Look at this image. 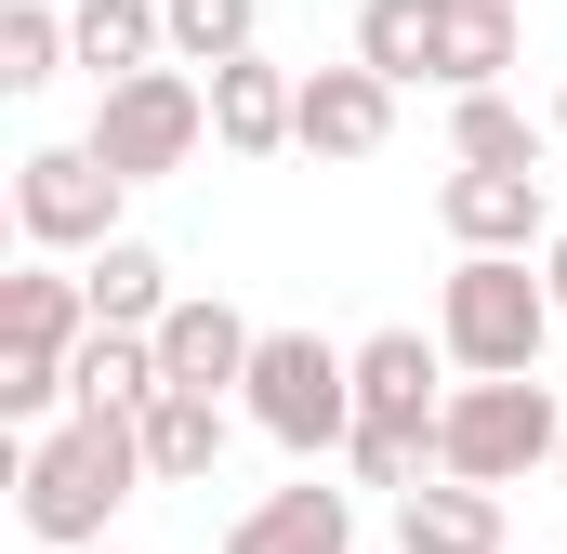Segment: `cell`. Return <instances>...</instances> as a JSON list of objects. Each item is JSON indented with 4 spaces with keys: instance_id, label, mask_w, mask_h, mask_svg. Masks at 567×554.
Returning <instances> with one entry per match:
<instances>
[{
    "instance_id": "obj_1",
    "label": "cell",
    "mask_w": 567,
    "mask_h": 554,
    "mask_svg": "<svg viewBox=\"0 0 567 554\" xmlns=\"http://www.w3.org/2000/svg\"><path fill=\"white\" fill-rule=\"evenodd\" d=\"M13 489H27V542H53V554H80V542H106L120 515H133L145 489V422H93V410H66L53 435H27V462H13Z\"/></svg>"
},
{
    "instance_id": "obj_2",
    "label": "cell",
    "mask_w": 567,
    "mask_h": 554,
    "mask_svg": "<svg viewBox=\"0 0 567 554\" xmlns=\"http://www.w3.org/2000/svg\"><path fill=\"white\" fill-rule=\"evenodd\" d=\"M555 330H567L555 290H542L528 265H502V252H462L449 290H435V343H449V370H462V383H528Z\"/></svg>"
},
{
    "instance_id": "obj_3",
    "label": "cell",
    "mask_w": 567,
    "mask_h": 554,
    "mask_svg": "<svg viewBox=\"0 0 567 554\" xmlns=\"http://www.w3.org/2000/svg\"><path fill=\"white\" fill-rule=\"evenodd\" d=\"M567 449V383H449V422H435V475H462V489H528V475H555Z\"/></svg>"
},
{
    "instance_id": "obj_4",
    "label": "cell",
    "mask_w": 567,
    "mask_h": 554,
    "mask_svg": "<svg viewBox=\"0 0 567 554\" xmlns=\"http://www.w3.org/2000/svg\"><path fill=\"white\" fill-rule=\"evenodd\" d=\"M238 410L278 435L290 462H343L357 449V343H317V330H265Z\"/></svg>"
},
{
    "instance_id": "obj_5",
    "label": "cell",
    "mask_w": 567,
    "mask_h": 554,
    "mask_svg": "<svg viewBox=\"0 0 567 554\" xmlns=\"http://www.w3.org/2000/svg\"><path fill=\"white\" fill-rule=\"evenodd\" d=\"M120 172L93 158V145H27L13 158V225H27V265H93V252H120L133 225H120Z\"/></svg>"
},
{
    "instance_id": "obj_6",
    "label": "cell",
    "mask_w": 567,
    "mask_h": 554,
    "mask_svg": "<svg viewBox=\"0 0 567 554\" xmlns=\"http://www.w3.org/2000/svg\"><path fill=\"white\" fill-rule=\"evenodd\" d=\"M80 145H93L120 185H158V172H185V158L212 145V80H198V66H145L120 93H93V133Z\"/></svg>"
},
{
    "instance_id": "obj_7",
    "label": "cell",
    "mask_w": 567,
    "mask_h": 554,
    "mask_svg": "<svg viewBox=\"0 0 567 554\" xmlns=\"http://www.w3.org/2000/svg\"><path fill=\"white\" fill-rule=\"evenodd\" d=\"M435 422H449V343L435 330H370L357 343V435L435 449Z\"/></svg>"
},
{
    "instance_id": "obj_8",
    "label": "cell",
    "mask_w": 567,
    "mask_h": 554,
    "mask_svg": "<svg viewBox=\"0 0 567 554\" xmlns=\"http://www.w3.org/2000/svg\"><path fill=\"white\" fill-rule=\"evenodd\" d=\"M251 357H265V330H251L225 290H185V304L158 317V383H172V397H225V383H251Z\"/></svg>"
},
{
    "instance_id": "obj_9",
    "label": "cell",
    "mask_w": 567,
    "mask_h": 554,
    "mask_svg": "<svg viewBox=\"0 0 567 554\" xmlns=\"http://www.w3.org/2000/svg\"><path fill=\"white\" fill-rule=\"evenodd\" d=\"M383 145H396V80H370L357 53H343V66H303V158L357 172V158H383Z\"/></svg>"
},
{
    "instance_id": "obj_10",
    "label": "cell",
    "mask_w": 567,
    "mask_h": 554,
    "mask_svg": "<svg viewBox=\"0 0 567 554\" xmlns=\"http://www.w3.org/2000/svg\"><path fill=\"white\" fill-rule=\"evenodd\" d=\"M435 212H449V238H462V252H502V265L555 252V212H542V172H449V185H435Z\"/></svg>"
},
{
    "instance_id": "obj_11",
    "label": "cell",
    "mask_w": 567,
    "mask_h": 554,
    "mask_svg": "<svg viewBox=\"0 0 567 554\" xmlns=\"http://www.w3.org/2000/svg\"><path fill=\"white\" fill-rule=\"evenodd\" d=\"M212 145H225V158H278V145H303V66H265V53L212 66Z\"/></svg>"
},
{
    "instance_id": "obj_12",
    "label": "cell",
    "mask_w": 567,
    "mask_h": 554,
    "mask_svg": "<svg viewBox=\"0 0 567 554\" xmlns=\"http://www.w3.org/2000/svg\"><path fill=\"white\" fill-rule=\"evenodd\" d=\"M66 53L93 66V93H120L145 66H172V0H66Z\"/></svg>"
},
{
    "instance_id": "obj_13",
    "label": "cell",
    "mask_w": 567,
    "mask_h": 554,
    "mask_svg": "<svg viewBox=\"0 0 567 554\" xmlns=\"http://www.w3.org/2000/svg\"><path fill=\"white\" fill-rule=\"evenodd\" d=\"M225 554H357V489H265L238 529H225Z\"/></svg>"
},
{
    "instance_id": "obj_14",
    "label": "cell",
    "mask_w": 567,
    "mask_h": 554,
    "mask_svg": "<svg viewBox=\"0 0 567 554\" xmlns=\"http://www.w3.org/2000/svg\"><path fill=\"white\" fill-rule=\"evenodd\" d=\"M396 554H515L502 529V489H462V475H435L396 502Z\"/></svg>"
},
{
    "instance_id": "obj_15",
    "label": "cell",
    "mask_w": 567,
    "mask_h": 554,
    "mask_svg": "<svg viewBox=\"0 0 567 554\" xmlns=\"http://www.w3.org/2000/svg\"><path fill=\"white\" fill-rule=\"evenodd\" d=\"M158 397H172V383H158V343H145V330H93V343L66 357V410H93V422H120V410L145 422Z\"/></svg>"
},
{
    "instance_id": "obj_16",
    "label": "cell",
    "mask_w": 567,
    "mask_h": 554,
    "mask_svg": "<svg viewBox=\"0 0 567 554\" xmlns=\"http://www.w3.org/2000/svg\"><path fill=\"white\" fill-rule=\"evenodd\" d=\"M515 66V0H435V93H502Z\"/></svg>"
},
{
    "instance_id": "obj_17",
    "label": "cell",
    "mask_w": 567,
    "mask_h": 554,
    "mask_svg": "<svg viewBox=\"0 0 567 554\" xmlns=\"http://www.w3.org/2000/svg\"><path fill=\"white\" fill-rule=\"evenodd\" d=\"M555 120H528L515 93H462L449 106V172H542Z\"/></svg>"
},
{
    "instance_id": "obj_18",
    "label": "cell",
    "mask_w": 567,
    "mask_h": 554,
    "mask_svg": "<svg viewBox=\"0 0 567 554\" xmlns=\"http://www.w3.org/2000/svg\"><path fill=\"white\" fill-rule=\"evenodd\" d=\"M80 290H93V330H145V343H158V317L185 304V290H172V265H158L145 238L93 252V265H80Z\"/></svg>"
},
{
    "instance_id": "obj_19",
    "label": "cell",
    "mask_w": 567,
    "mask_h": 554,
    "mask_svg": "<svg viewBox=\"0 0 567 554\" xmlns=\"http://www.w3.org/2000/svg\"><path fill=\"white\" fill-rule=\"evenodd\" d=\"M212 462H225V397H158L145 410V475L158 489H198Z\"/></svg>"
},
{
    "instance_id": "obj_20",
    "label": "cell",
    "mask_w": 567,
    "mask_h": 554,
    "mask_svg": "<svg viewBox=\"0 0 567 554\" xmlns=\"http://www.w3.org/2000/svg\"><path fill=\"white\" fill-rule=\"evenodd\" d=\"M357 66L370 80H435V0H357Z\"/></svg>"
},
{
    "instance_id": "obj_21",
    "label": "cell",
    "mask_w": 567,
    "mask_h": 554,
    "mask_svg": "<svg viewBox=\"0 0 567 554\" xmlns=\"http://www.w3.org/2000/svg\"><path fill=\"white\" fill-rule=\"evenodd\" d=\"M238 53H265V0H172V66H238Z\"/></svg>"
},
{
    "instance_id": "obj_22",
    "label": "cell",
    "mask_w": 567,
    "mask_h": 554,
    "mask_svg": "<svg viewBox=\"0 0 567 554\" xmlns=\"http://www.w3.org/2000/svg\"><path fill=\"white\" fill-rule=\"evenodd\" d=\"M53 66H80V53H66V13H53V0H13V13H0V93H40Z\"/></svg>"
},
{
    "instance_id": "obj_23",
    "label": "cell",
    "mask_w": 567,
    "mask_h": 554,
    "mask_svg": "<svg viewBox=\"0 0 567 554\" xmlns=\"http://www.w3.org/2000/svg\"><path fill=\"white\" fill-rule=\"evenodd\" d=\"M542 290H555V317H567V225H555V252H542Z\"/></svg>"
},
{
    "instance_id": "obj_24",
    "label": "cell",
    "mask_w": 567,
    "mask_h": 554,
    "mask_svg": "<svg viewBox=\"0 0 567 554\" xmlns=\"http://www.w3.org/2000/svg\"><path fill=\"white\" fill-rule=\"evenodd\" d=\"M555 145H567V93H555Z\"/></svg>"
},
{
    "instance_id": "obj_25",
    "label": "cell",
    "mask_w": 567,
    "mask_h": 554,
    "mask_svg": "<svg viewBox=\"0 0 567 554\" xmlns=\"http://www.w3.org/2000/svg\"><path fill=\"white\" fill-rule=\"evenodd\" d=\"M555 489H567V449H555Z\"/></svg>"
}]
</instances>
